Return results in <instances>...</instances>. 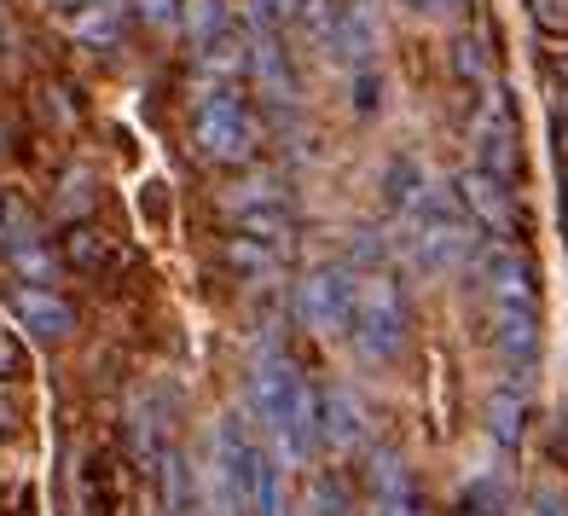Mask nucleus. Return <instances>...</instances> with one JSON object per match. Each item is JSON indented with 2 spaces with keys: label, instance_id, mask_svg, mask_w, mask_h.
Segmentation results:
<instances>
[{
  "label": "nucleus",
  "instance_id": "f257e3e1",
  "mask_svg": "<svg viewBox=\"0 0 568 516\" xmlns=\"http://www.w3.org/2000/svg\"><path fill=\"white\" fill-rule=\"evenodd\" d=\"M250 145H255V128H250L239 99H232V93L203 99V105H197V151H203V158L239 163V158H250Z\"/></svg>",
  "mask_w": 568,
  "mask_h": 516
},
{
  "label": "nucleus",
  "instance_id": "f03ea898",
  "mask_svg": "<svg viewBox=\"0 0 568 516\" xmlns=\"http://www.w3.org/2000/svg\"><path fill=\"white\" fill-rule=\"evenodd\" d=\"M12 314L36 331V337H70L75 325V307L64 296H53L47 285H18L12 291Z\"/></svg>",
  "mask_w": 568,
  "mask_h": 516
},
{
  "label": "nucleus",
  "instance_id": "7ed1b4c3",
  "mask_svg": "<svg viewBox=\"0 0 568 516\" xmlns=\"http://www.w3.org/2000/svg\"><path fill=\"white\" fill-rule=\"evenodd\" d=\"M476 158H481V169L494 174V180H510L516 174V140H510L505 111H487L476 122Z\"/></svg>",
  "mask_w": 568,
  "mask_h": 516
},
{
  "label": "nucleus",
  "instance_id": "20e7f679",
  "mask_svg": "<svg viewBox=\"0 0 568 516\" xmlns=\"http://www.w3.org/2000/svg\"><path fill=\"white\" fill-rule=\"evenodd\" d=\"M70 36L88 47H111L116 41V0H88L82 12H70Z\"/></svg>",
  "mask_w": 568,
  "mask_h": 516
},
{
  "label": "nucleus",
  "instance_id": "39448f33",
  "mask_svg": "<svg viewBox=\"0 0 568 516\" xmlns=\"http://www.w3.org/2000/svg\"><path fill=\"white\" fill-rule=\"evenodd\" d=\"M464 198H470V210L481 215V221H494V226H505L510 221V198H505V186L487 169H476V174H464Z\"/></svg>",
  "mask_w": 568,
  "mask_h": 516
},
{
  "label": "nucleus",
  "instance_id": "423d86ee",
  "mask_svg": "<svg viewBox=\"0 0 568 516\" xmlns=\"http://www.w3.org/2000/svg\"><path fill=\"white\" fill-rule=\"evenodd\" d=\"M180 23H186V36L203 47L210 36L226 30V0H180Z\"/></svg>",
  "mask_w": 568,
  "mask_h": 516
},
{
  "label": "nucleus",
  "instance_id": "0eeeda50",
  "mask_svg": "<svg viewBox=\"0 0 568 516\" xmlns=\"http://www.w3.org/2000/svg\"><path fill=\"white\" fill-rule=\"evenodd\" d=\"M64 255H70L75 267H99V262H105V239L88 232V226H75L70 239H64Z\"/></svg>",
  "mask_w": 568,
  "mask_h": 516
},
{
  "label": "nucleus",
  "instance_id": "6e6552de",
  "mask_svg": "<svg viewBox=\"0 0 568 516\" xmlns=\"http://www.w3.org/2000/svg\"><path fill=\"white\" fill-rule=\"evenodd\" d=\"M453 64H458L464 82H487V53H481V41L464 36V41H458V53H453Z\"/></svg>",
  "mask_w": 568,
  "mask_h": 516
},
{
  "label": "nucleus",
  "instance_id": "1a4fd4ad",
  "mask_svg": "<svg viewBox=\"0 0 568 516\" xmlns=\"http://www.w3.org/2000/svg\"><path fill=\"white\" fill-rule=\"evenodd\" d=\"M23 366H30V354L12 337V325H0V377H23Z\"/></svg>",
  "mask_w": 568,
  "mask_h": 516
},
{
  "label": "nucleus",
  "instance_id": "9d476101",
  "mask_svg": "<svg viewBox=\"0 0 568 516\" xmlns=\"http://www.w3.org/2000/svg\"><path fill=\"white\" fill-rule=\"evenodd\" d=\"M528 12L546 23V30H568V0H528Z\"/></svg>",
  "mask_w": 568,
  "mask_h": 516
},
{
  "label": "nucleus",
  "instance_id": "9b49d317",
  "mask_svg": "<svg viewBox=\"0 0 568 516\" xmlns=\"http://www.w3.org/2000/svg\"><path fill=\"white\" fill-rule=\"evenodd\" d=\"M134 12L145 23H174L180 18V0H134Z\"/></svg>",
  "mask_w": 568,
  "mask_h": 516
},
{
  "label": "nucleus",
  "instance_id": "f8f14e48",
  "mask_svg": "<svg viewBox=\"0 0 568 516\" xmlns=\"http://www.w3.org/2000/svg\"><path fill=\"white\" fill-rule=\"evenodd\" d=\"M47 7H53V12H82L88 0H47Z\"/></svg>",
  "mask_w": 568,
  "mask_h": 516
},
{
  "label": "nucleus",
  "instance_id": "ddd939ff",
  "mask_svg": "<svg viewBox=\"0 0 568 516\" xmlns=\"http://www.w3.org/2000/svg\"><path fill=\"white\" fill-rule=\"evenodd\" d=\"M557 128H562V140H568V93H562V105H557Z\"/></svg>",
  "mask_w": 568,
  "mask_h": 516
},
{
  "label": "nucleus",
  "instance_id": "4468645a",
  "mask_svg": "<svg viewBox=\"0 0 568 516\" xmlns=\"http://www.w3.org/2000/svg\"><path fill=\"white\" fill-rule=\"evenodd\" d=\"M557 75H562V88H568V59H557Z\"/></svg>",
  "mask_w": 568,
  "mask_h": 516
},
{
  "label": "nucleus",
  "instance_id": "2eb2a0df",
  "mask_svg": "<svg viewBox=\"0 0 568 516\" xmlns=\"http://www.w3.org/2000/svg\"><path fill=\"white\" fill-rule=\"evenodd\" d=\"M418 7H447V0H418Z\"/></svg>",
  "mask_w": 568,
  "mask_h": 516
},
{
  "label": "nucleus",
  "instance_id": "dca6fc26",
  "mask_svg": "<svg viewBox=\"0 0 568 516\" xmlns=\"http://www.w3.org/2000/svg\"><path fill=\"white\" fill-rule=\"evenodd\" d=\"M0 232H7V221H0Z\"/></svg>",
  "mask_w": 568,
  "mask_h": 516
}]
</instances>
